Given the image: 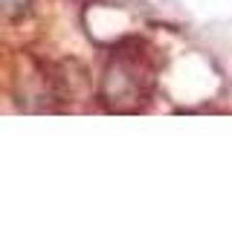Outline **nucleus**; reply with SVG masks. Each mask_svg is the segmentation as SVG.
<instances>
[{"instance_id": "obj_1", "label": "nucleus", "mask_w": 232, "mask_h": 249, "mask_svg": "<svg viewBox=\"0 0 232 249\" xmlns=\"http://www.w3.org/2000/svg\"><path fill=\"white\" fill-rule=\"evenodd\" d=\"M157 75L154 50L142 38H125L116 44V53L99 87V102L111 113H136L148 105Z\"/></svg>"}, {"instance_id": "obj_2", "label": "nucleus", "mask_w": 232, "mask_h": 249, "mask_svg": "<svg viewBox=\"0 0 232 249\" xmlns=\"http://www.w3.org/2000/svg\"><path fill=\"white\" fill-rule=\"evenodd\" d=\"M29 0H0V15L3 18H20L26 12Z\"/></svg>"}]
</instances>
